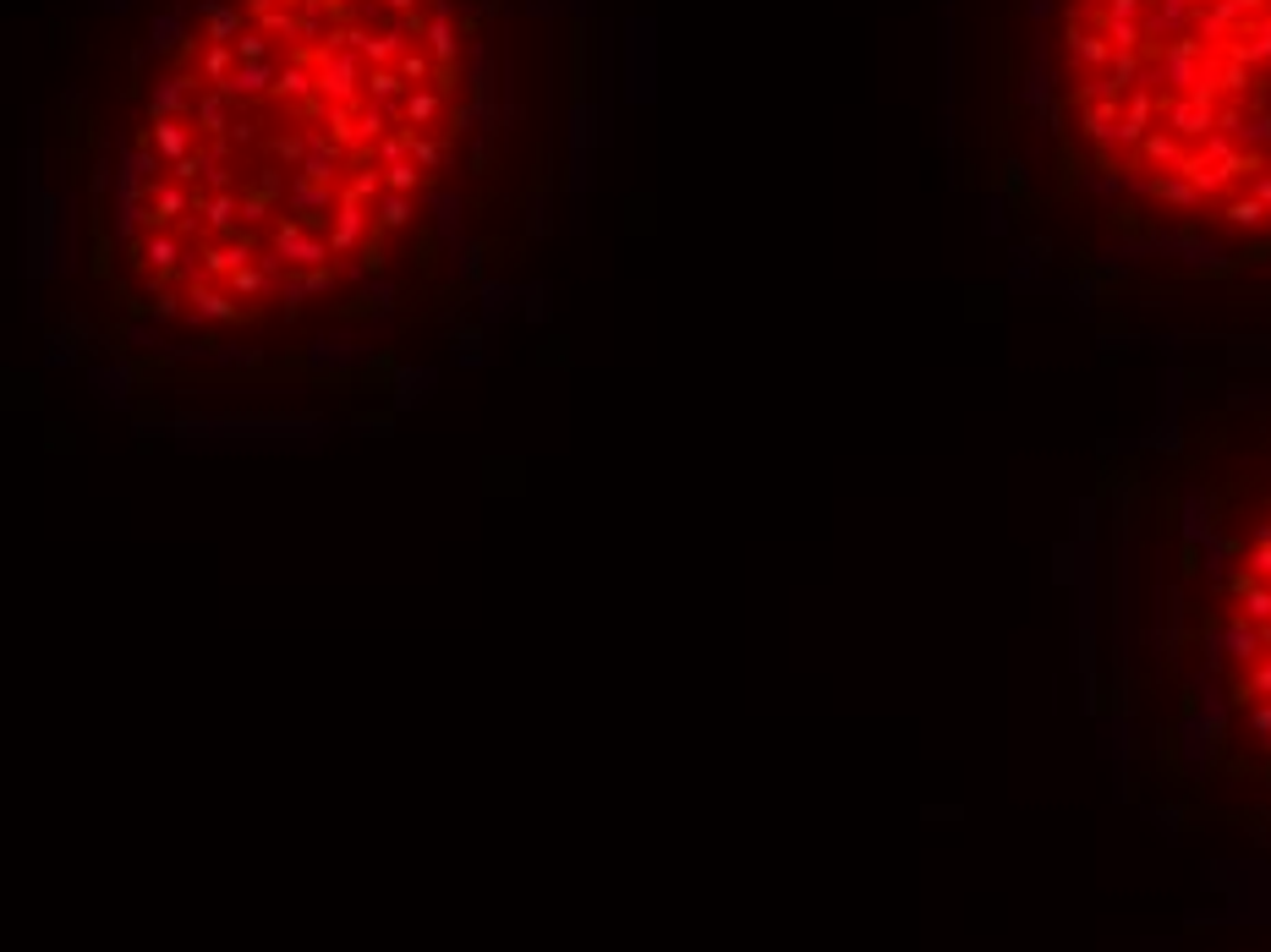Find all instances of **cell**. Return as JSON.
<instances>
[{
	"label": "cell",
	"instance_id": "6da1fadb",
	"mask_svg": "<svg viewBox=\"0 0 1271 952\" xmlns=\"http://www.w3.org/2000/svg\"><path fill=\"white\" fill-rule=\"evenodd\" d=\"M472 115V0H198L122 149V280L209 334L341 302L444 203Z\"/></svg>",
	"mask_w": 1271,
	"mask_h": 952
},
{
	"label": "cell",
	"instance_id": "7a4b0ae2",
	"mask_svg": "<svg viewBox=\"0 0 1271 952\" xmlns=\"http://www.w3.org/2000/svg\"><path fill=\"white\" fill-rule=\"evenodd\" d=\"M1074 170L1151 230L1271 252V0H1042Z\"/></svg>",
	"mask_w": 1271,
	"mask_h": 952
},
{
	"label": "cell",
	"instance_id": "3957f363",
	"mask_svg": "<svg viewBox=\"0 0 1271 952\" xmlns=\"http://www.w3.org/2000/svg\"><path fill=\"white\" fill-rule=\"evenodd\" d=\"M1217 673L1239 723L1271 750V509L1250 526L1222 580Z\"/></svg>",
	"mask_w": 1271,
	"mask_h": 952
}]
</instances>
